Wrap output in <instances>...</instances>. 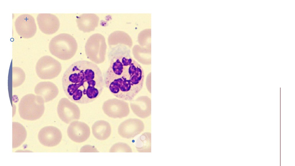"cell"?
<instances>
[{"label":"cell","instance_id":"obj_8","mask_svg":"<svg viewBox=\"0 0 295 166\" xmlns=\"http://www.w3.org/2000/svg\"><path fill=\"white\" fill-rule=\"evenodd\" d=\"M104 113L113 118H122L127 116L130 112L128 103L124 100L116 98L105 101L102 106Z\"/></svg>","mask_w":295,"mask_h":166},{"label":"cell","instance_id":"obj_17","mask_svg":"<svg viewBox=\"0 0 295 166\" xmlns=\"http://www.w3.org/2000/svg\"><path fill=\"white\" fill-rule=\"evenodd\" d=\"M92 130L93 134L96 138L99 140H104L110 136L111 128L110 124L107 121L99 120L93 124Z\"/></svg>","mask_w":295,"mask_h":166},{"label":"cell","instance_id":"obj_4","mask_svg":"<svg viewBox=\"0 0 295 166\" xmlns=\"http://www.w3.org/2000/svg\"><path fill=\"white\" fill-rule=\"evenodd\" d=\"M44 101L41 96L30 93L24 96L18 105V112L21 118L30 121L39 118L45 110Z\"/></svg>","mask_w":295,"mask_h":166},{"label":"cell","instance_id":"obj_14","mask_svg":"<svg viewBox=\"0 0 295 166\" xmlns=\"http://www.w3.org/2000/svg\"><path fill=\"white\" fill-rule=\"evenodd\" d=\"M130 107L133 112L141 118H146L151 114V100L147 96L139 97L131 102Z\"/></svg>","mask_w":295,"mask_h":166},{"label":"cell","instance_id":"obj_15","mask_svg":"<svg viewBox=\"0 0 295 166\" xmlns=\"http://www.w3.org/2000/svg\"><path fill=\"white\" fill-rule=\"evenodd\" d=\"M35 93L42 97L45 102H48L55 98L58 95L59 90L54 83L50 81L41 82L35 86Z\"/></svg>","mask_w":295,"mask_h":166},{"label":"cell","instance_id":"obj_20","mask_svg":"<svg viewBox=\"0 0 295 166\" xmlns=\"http://www.w3.org/2000/svg\"><path fill=\"white\" fill-rule=\"evenodd\" d=\"M25 79V73L20 68L13 67L12 68V86L13 87L21 85Z\"/></svg>","mask_w":295,"mask_h":166},{"label":"cell","instance_id":"obj_6","mask_svg":"<svg viewBox=\"0 0 295 166\" xmlns=\"http://www.w3.org/2000/svg\"><path fill=\"white\" fill-rule=\"evenodd\" d=\"M60 62L52 57L44 56L37 61L35 70L38 76L42 79H51L57 77L60 73Z\"/></svg>","mask_w":295,"mask_h":166},{"label":"cell","instance_id":"obj_2","mask_svg":"<svg viewBox=\"0 0 295 166\" xmlns=\"http://www.w3.org/2000/svg\"><path fill=\"white\" fill-rule=\"evenodd\" d=\"M64 91L76 103L86 104L101 94L105 85L102 72L95 64L86 60L74 62L66 69L62 78Z\"/></svg>","mask_w":295,"mask_h":166},{"label":"cell","instance_id":"obj_13","mask_svg":"<svg viewBox=\"0 0 295 166\" xmlns=\"http://www.w3.org/2000/svg\"><path fill=\"white\" fill-rule=\"evenodd\" d=\"M37 20L40 30L46 34L54 33L59 27V19L54 14H39L37 17Z\"/></svg>","mask_w":295,"mask_h":166},{"label":"cell","instance_id":"obj_21","mask_svg":"<svg viewBox=\"0 0 295 166\" xmlns=\"http://www.w3.org/2000/svg\"><path fill=\"white\" fill-rule=\"evenodd\" d=\"M109 152H132L131 147L127 144L124 143H118L113 145Z\"/></svg>","mask_w":295,"mask_h":166},{"label":"cell","instance_id":"obj_19","mask_svg":"<svg viewBox=\"0 0 295 166\" xmlns=\"http://www.w3.org/2000/svg\"><path fill=\"white\" fill-rule=\"evenodd\" d=\"M151 133L146 132L143 133L137 138L135 141V146L138 152H151Z\"/></svg>","mask_w":295,"mask_h":166},{"label":"cell","instance_id":"obj_9","mask_svg":"<svg viewBox=\"0 0 295 166\" xmlns=\"http://www.w3.org/2000/svg\"><path fill=\"white\" fill-rule=\"evenodd\" d=\"M15 29L18 34L22 37L30 38L36 32V26L34 18L28 14L20 15L15 22Z\"/></svg>","mask_w":295,"mask_h":166},{"label":"cell","instance_id":"obj_18","mask_svg":"<svg viewBox=\"0 0 295 166\" xmlns=\"http://www.w3.org/2000/svg\"><path fill=\"white\" fill-rule=\"evenodd\" d=\"M27 132L24 126L19 123L12 122V148L20 146L24 141Z\"/></svg>","mask_w":295,"mask_h":166},{"label":"cell","instance_id":"obj_3","mask_svg":"<svg viewBox=\"0 0 295 166\" xmlns=\"http://www.w3.org/2000/svg\"><path fill=\"white\" fill-rule=\"evenodd\" d=\"M77 44L71 35L62 33L53 38L49 44L50 52L53 55L63 60L69 59L75 54Z\"/></svg>","mask_w":295,"mask_h":166},{"label":"cell","instance_id":"obj_12","mask_svg":"<svg viewBox=\"0 0 295 166\" xmlns=\"http://www.w3.org/2000/svg\"><path fill=\"white\" fill-rule=\"evenodd\" d=\"M69 137L73 141L78 143L83 142L89 137L90 129L85 123L78 121L71 122L67 129Z\"/></svg>","mask_w":295,"mask_h":166},{"label":"cell","instance_id":"obj_5","mask_svg":"<svg viewBox=\"0 0 295 166\" xmlns=\"http://www.w3.org/2000/svg\"><path fill=\"white\" fill-rule=\"evenodd\" d=\"M106 49L105 39L103 35L99 33L90 36L85 45V51L87 58L97 64L104 61Z\"/></svg>","mask_w":295,"mask_h":166},{"label":"cell","instance_id":"obj_10","mask_svg":"<svg viewBox=\"0 0 295 166\" xmlns=\"http://www.w3.org/2000/svg\"><path fill=\"white\" fill-rule=\"evenodd\" d=\"M144 129V124L141 120L131 118L126 120L119 125L118 131L121 137L126 139L134 137L142 132Z\"/></svg>","mask_w":295,"mask_h":166},{"label":"cell","instance_id":"obj_16","mask_svg":"<svg viewBox=\"0 0 295 166\" xmlns=\"http://www.w3.org/2000/svg\"><path fill=\"white\" fill-rule=\"evenodd\" d=\"M99 21L98 16L93 14H82L76 19L78 28L85 33L94 31L98 26Z\"/></svg>","mask_w":295,"mask_h":166},{"label":"cell","instance_id":"obj_7","mask_svg":"<svg viewBox=\"0 0 295 166\" xmlns=\"http://www.w3.org/2000/svg\"><path fill=\"white\" fill-rule=\"evenodd\" d=\"M57 112L61 120L67 124L80 117V112L78 106L66 98H62L59 101Z\"/></svg>","mask_w":295,"mask_h":166},{"label":"cell","instance_id":"obj_1","mask_svg":"<svg viewBox=\"0 0 295 166\" xmlns=\"http://www.w3.org/2000/svg\"><path fill=\"white\" fill-rule=\"evenodd\" d=\"M108 55L109 65L104 76L105 85L118 98L132 100L143 86L144 74L142 66L124 45L111 48Z\"/></svg>","mask_w":295,"mask_h":166},{"label":"cell","instance_id":"obj_11","mask_svg":"<svg viewBox=\"0 0 295 166\" xmlns=\"http://www.w3.org/2000/svg\"><path fill=\"white\" fill-rule=\"evenodd\" d=\"M38 138L42 145L47 147L55 146L60 142L62 134L56 127L48 126L42 128L38 134Z\"/></svg>","mask_w":295,"mask_h":166}]
</instances>
